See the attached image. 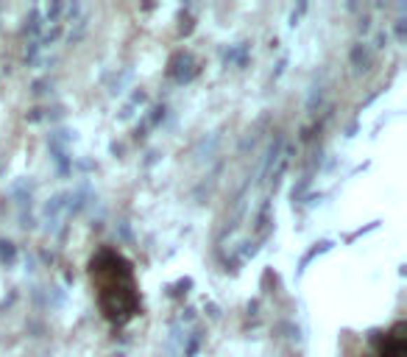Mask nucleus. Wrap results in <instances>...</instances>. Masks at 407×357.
Returning <instances> with one entry per match:
<instances>
[]
</instances>
